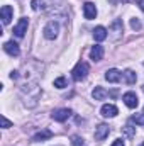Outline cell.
I'll use <instances>...</instances> for the list:
<instances>
[{"instance_id":"1","label":"cell","mask_w":144,"mask_h":146,"mask_svg":"<svg viewBox=\"0 0 144 146\" xmlns=\"http://www.w3.org/2000/svg\"><path fill=\"white\" fill-rule=\"evenodd\" d=\"M19 92H20V97L26 107H36L41 99V94H42L37 82H26L24 85H20Z\"/></svg>"},{"instance_id":"2","label":"cell","mask_w":144,"mask_h":146,"mask_svg":"<svg viewBox=\"0 0 144 146\" xmlns=\"http://www.w3.org/2000/svg\"><path fill=\"white\" fill-rule=\"evenodd\" d=\"M88 72H90L88 63H87V61H78V63H76V66L73 68L71 76H73V80H75V82H81V80H85V78H87Z\"/></svg>"},{"instance_id":"3","label":"cell","mask_w":144,"mask_h":146,"mask_svg":"<svg viewBox=\"0 0 144 146\" xmlns=\"http://www.w3.org/2000/svg\"><path fill=\"white\" fill-rule=\"evenodd\" d=\"M108 33H110V39H112V41H119V39L122 37V33H124V24H122V21H120V19H115V21L110 24Z\"/></svg>"},{"instance_id":"4","label":"cell","mask_w":144,"mask_h":146,"mask_svg":"<svg viewBox=\"0 0 144 146\" xmlns=\"http://www.w3.org/2000/svg\"><path fill=\"white\" fill-rule=\"evenodd\" d=\"M58 33H59V26H58L56 21H49L44 26V29H42V34H44L46 39H56L58 37Z\"/></svg>"},{"instance_id":"5","label":"cell","mask_w":144,"mask_h":146,"mask_svg":"<svg viewBox=\"0 0 144 146\" xmlns=\"http://www.w3.org/2000/svg\"><path fill=\"white\" fill-rule=\"evenodd\" d=\"M70 115H71V110L68 109V107L54 109L53 112H51V117H53L54 121H58V122H65V121H68V119H70Z\"/></svg>"},{"instance_id":"6","label":"cell","mask_w":144,"mask_h":146,"mask_svg":"<svg viewBox=\"0 0 144 146\" xmlns=\"http://www.w3.org/2000/svg\"><path fill=\"white\" fill-rule=\"evenodd\" d=\"M27 27H29V19L27 17H22L17 24H15V27H14V34L17 37H24L26 36V33H27Z\"/></svg>"},{"instance_id":"7","label":"cell","mask_w":144,"mask_h":146,"mask_svg":"<svg viewBox=\"0 0 144 146\" xmlns=\"http://www.w3.org/2000/svg\"><path fill=\"white\" fill-rule=\"evenodd\" d=\"M122 100H124V104H126L129 109H136V107L139 106V99H137V95H136L134 92H126V94L122 95Z\"/></svg>"},{"instance_id":"8","label":"cell","mask_w":144,"mask_h":146,"mask_svg":"<svg viewBox=\"0 0 144 146\" xmlns=\"http://www.w3.org/2000/svg\"><path fill=\"white\" fill-rule=\"evenodd\" d=\"M83 15H85L87 21H92V19L97 17V7H95L93 2H87V3H83Z\"/></svg>"},{"instance_id":"9","label":"cell","mask_w":144,"mask_h":146,"mask_svg":"<svg viewBox=\"0 0 144 146\" xmlns=\"http://www.w3.org/2000/svg\"><path fill=\"white\" fill-rule=\"evenodd\" d=\"M108 133H110V127H108L107 124H98L97 127H95V139L97 141H104L105 138L108 136Z\"/></svg>"},{"instance_id":"10","label":"cell","mask_w":144,"mask_h":146,"mask_svg":"<svg viewBox=\"0 0 144 146\" xmlns=\"http://www.w3.org/2000/svg\"><path fill=\"white\" fill-rule=\"evenodd\" d=\"M12 15H14V9H12L10 5H3V7H2V10H0V17H2V22H3V26L10 24V21H12Z\"/></svg>"},{"instance_id":"11","label":"cell","mask_w":144,"mask_h":146,"mask_svg":"<svg viewBox=\"0 0 144 146\" xmlns=\"http://www.w3.org/2000/svg\"><path fill=\"white\" fill-rule=\"evenodd\" d=\"M3 51H5L7 54H10V56H19V54H20V48H19V44L14 42V41H7V42L3 44Z\"/></svg>"},{"instance_id":"12","label":"cell","mask_w":144,"mask_h":146,"mask_svg":"<svg viewBox=\"0 0 144 146\" xmlns=\"http://www.w3.org/2000/svg\"><path fill=\"white\" fill-rule=\"evenodd\" d=\"M102 58H104V46H100V44L92 46V49H90V60L92 61H100Z\"/></svg>"},{"instance_id":"13","label":"cell","mask_w":144,"mask_h":146,"mask_svg":"<svg viewBox=\"0 0 144 146\" xmlns=\"http://www.w3.org/2000/svg\"><path fill=\"white\" fill-rule=\"evenodd\" d=\"M100 114H102L104 117H115V115L119 114V109H117L114 104H105V106H102Z\"/></svg>"},{"instance_id":"14","label":"cell","mask_w":144,"mask_h":146,"mask_svg":"<svg viewBox=\"0 0 144 146\" xmlns=\"http://www.w3.org/2000/svg\"><path fill=\"white\" fill-rule=\"evenodd\" d=\"M120 78H122V73L119 70H115V68H110V70L105 72V80L110 82V83H117V82H120Z\"/></svg>"},{"instance_id":"15","label":"cell","mask_w":144,"mask_h":146,"mask_svg":"<svg viewBox=\"0 0 144 146\" xmlns=\"http://www.w3.org/2000/svg\"><path fill=\"white\" fill-rule=\"evenodd\" d=\"M107 33H108V31L105 29V27H104V26H97V27L93 29V39L100 42V41H104V39H107V36H108Z\"/></svg>"},{"instance_id":"16","label":"cell","mask_w":144,"mask_h":146,"mask_svg":"<svg viewBox=\"0 0 144 146\" xmlns=\"http://www.w3.org/2000/svg\"><path fill=\"white\" fill-rule=\"evenodd\" d=\"M49 138H53V133L49 129H42V131H39L32 136V141L37 143V141H44V139H49Z\"/></svg>"},{"instance_id":"17","label":"cell","mask_w":144,"mask_h":146,"mask_svg":"<svg viewBox=\"0 0 144 146\" xmlns=\"http://www.w3.org/2000/svg\"><path fill=\"white\" fill-rule=\"evenodd\" d=\"M107 95H108V92L104 88V87H95L93 92H92V97H93L95 100H104Z\"/></svg>"},{"instance_id":"18","label":"cell","mask_w":144,"mask_h":146,"mask_svg":"<svg viewBox=\"0 0 144 146\" xmlns=\"http://www.w3.org/2000/svg\"><path fill=\"white\" fill-rule=\"evenodd\" d=\"M124 80H126V83L134 85V83L137 82V75L132 72V70H126V72H124Z\"/></svg>"},{"instance_id":"19","label":"cell","mask_w":144,"mask_h":146,"mask_svg":"<svg viewBox=\"0 0 144 146\" xmlns=\"http://www.w3.org/2000/svg\"><path fill=\"white\" fill-rule=\"evenodd\" d=\"M53 85H54L56 88H66V87H68V80H66L65 76H58V78L53 82Z\"/></svg>"},{"instance_id":"20","label":"cell","mask_w":144,"mask_h":146,"mask_svg":"<svg viewBox=\"0 0 144 146\" xmlns=\"http://www.w3.org/2000/svg\"><path fill=\"white\" fill-rule=\"evenodd\" d=\"M44 3H46V2H44V0H32V2H31V7H32V10H42V9H44Z\"/></svg>"},{"instance_id":"21","label":"cell","mask_w":144,"mask_h":146,"mask_svg":"<svg viewBox=\"0 0 144 146\" xmlns=\"http://www.w3.org/2000/svg\"><path fill=\"white\" fill-rule=\"evenodd\" d=\"M131 121L136 122V124H139V126H144V112L143 114H134V115L131 117Z\"/></svg>"},{"instance_id":"22","label":"cell","mask_w":144,"mask_h":146,"mask_svg":"<svg viewBox=\"0 0 144 146\" xmlns=\"http://www.w3.org/2000/svg\"><path fill=\"white\" fill-rule=\"evenodd\" d=\"M131 27H132L134 31H141L143 24H141V21H139L137 17H132V19H131Z\"/></svg>"},{"instance_id":"23","label":"cell","mask_w":144,"mask_h":146,"mask_svg":"<svg viewBox=\"0 0 144 146\" xmlns=\"http://www.w3.org/2000/svg\"><path fill=\"white\" fill-rule=\"evenodd\" d=\"M71 146H87L85 145V139L81 136H73L71 138Z\"/></svg>"},{"instance_id":"24","label":"cell","mask_w":144,"mask_h":146,"mask_svg":"<svg viewBox=\"0 0 144 146\" xmlns=\"http://www.w3.org/2000/svg\"><path fill=\"white\" fill-rule=\"evenodd\" d=\"M124 133H126L129 138H134V134H136V131H134V127H132L131 124H127V126L124 127Z\"/></svg>"},{"instance_id":"25","label":"cell","mask_w":144,"mask_h":146,"mask_svg":"<svg viewBox=\"0 0 144 146\" xmlns=\"http://www.w3.org/2000/svg\"><path fill=\"white\" fill-rule=\"evenodd\" d=\"M0 119H2V127H3V129H9V127L12 126V122H10V121H9V119H7L5 115H2Z\"/></svg>"},{"instance_id":"26","label":"cell","mask_w":144,"mask_h":146,"mask_svg":"<svg viewBox=\"0 0 144 146\" xmlns=\"http://www.w3.org/2000/svg\"><path fill=\"white\" fill-rule=\"evenodd\" d=\"M112 146H126V145H124V141H122V139H115V141L112 143Z\"/></svg>"},{"instance_id":"27","label":"cell","mask_w":144,"mask_h":146,"mask_svg":"<svg viewBox=\"0 0 144 146\" xmlns=\"http://www.w3.org/2000/svg\"><path fill=\"white\" fill-rule=\"evenodd\" d=\"M134 2H136V3L139 5V9H141V10L144 12V0H134Z\"/></svg>"},{"instance_id":"28","label":"cell","mask_w":144,"mask_h":146,"mask_svg":"<svg viewBox=\"0 0 144 146\" xmlns=\"http://www.w3.org/2000/svg\"><path fill=\"white\" fill-rule=\"evenodd\" d=\"M10 78H12V80H17V78H19V72H12L10 73Z\"/></svg>"},{"instance_id":"29","label":"cell","mask_w":144,"mask_h":146,"mask_svg":"<svg viewBox=\"0 0 144 146\" xmlns=\"http://www.w3.org/2000/svg\"><path fill=\"white\" fill-rule=\"evenodd\" d=\"M112 3H119V2H129V0H110Z\"/></svg>"},{"instance_id":"30","label":"cell","mask_w":144,"mask_h":146,"mask_svg":"<svg viewBox=\"0 0 144 146\" xmlns=\"http://www.w3.org/2000/svg\"><path fill=\"white\" fill-rule=\"evenodd\" d=\"M143 90H144V87H143Z\"/></svg>"},{"instance_id":"31","label":"cell","mask_w":144,"mask_h":146,"mask_svg":"<svg viewBox=\"0 0 144 146\" xmlns=\"http://www.w3.org/2000/svg\"><path fill=\"white\" fill-rule=\"evenodd\" d=\"M141 146H144V145H141Z\"/></svg>"}]
</instances>
